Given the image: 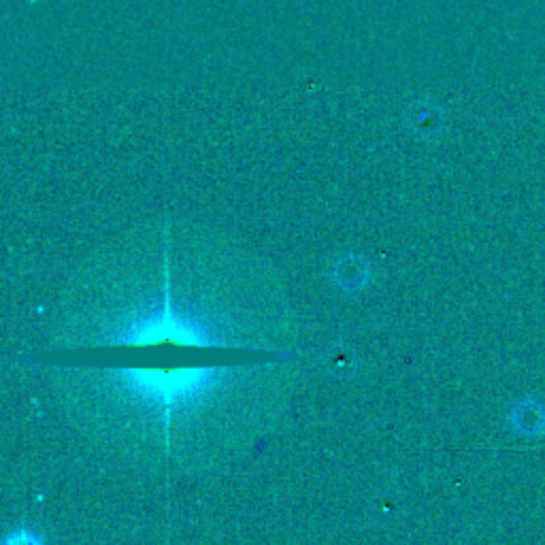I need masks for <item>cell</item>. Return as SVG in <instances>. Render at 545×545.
Masks as SVG:
<instances>
[{
  "label": "cell",
  "instance_id": "6da1fadb",
  "mask_svg": "<svg viewBox=\"0 0 545 545\" xmlns=\"http://www.w3.org/2000/svg\"><path fill=\"white\" fill-rule=\"evenodd\" d=\"M103 343L105 350L126 352H154L156 360L145 365L122 367V386L137 399L154 407V414L162 418H177L188 414V409L203 401L207 392L216 388L218 379L192 371L177 362L184 354L192 356H220L235 352H262L254 348H237L226 341L228 333H220L203 316H192L186 309H177L171 299L169 282L162 284V299H152L147 307L128 316V322ZM226 358V356H222Z\"/></svg>",
  "mask_w": 545,
  "mask_h": 545
}]
</instances>
